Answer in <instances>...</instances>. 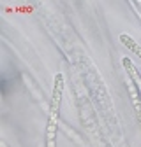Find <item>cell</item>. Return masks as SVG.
I'll return each instance as SVG.
<instances>
[{
  "label": "cell",
  "mask_w": 141,
  "mask_h": 147,
  "mask_svg": "<svg viewBox=\"0 0 141 147\" xmlns=\"http://www.w3.org/2000/svg\"><path fill=\"white\" fill-rule=\"evenodd\" d=\"M129 88H131V95H132V102H134V107H136L138 117H139V121H141V98L138 96V82L131 81V82H129Z\"/></svg>",
  "instance_id": "2"
},
{
  "label": "cell",
  "mask_w": 141,
  "mask_h": 147,
  "mask_svg": "<svg viewBox=\"0 0 141 147\" xmlns=\"http://www.w3.org/2000/svg\"><path fill=\"white\" fill-rule=\"evenodd\" d=\"M62 88H64V79L58 74L55 79V89H53V98H51V105H49V123H57L58 107H60V100H62Z\"/></svg>",
  "instance_id": "1"
},
{
  "label": "cell",
  "mask_w": 141,
  "mask_h": 147,
  "mask_svg": "<svg viewBox=\"0 0 141 147\" xmlns=\"http://www.w3.org/2000/svg\"><path fill=\"white\" fill-rule=\"evenodd\" d=\"M120 40H122V44H125V46H127V47H129L132 53H136L138 56L141 58V47H139V46H138V44H136L132 39H131L129 35H125V33H123V35H120Z\"/></svg>",
  "instance_id": "3"
}]
</instances>
